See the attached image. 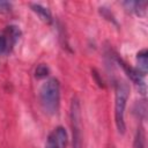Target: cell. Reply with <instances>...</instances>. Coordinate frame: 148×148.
<instances>
[{
	"label": "cell",
	"mask_w": 148,
	"mask_h": 148,
	"mask_svg": "<svg viewBox=\"0 0 148 148\" xmlns=\"http://www.w3.org/2000/svg\"><path fill=\"white\" fill-rule=\"evenodd\" d=\"M136 62H138L136 69L141 74L146 75L147 71H148V52H147L146 49H143V50L138 52V54H136Z\"/></svg>",
	"instance_id": "obj_7"
},
{
	"label": "cell",
	"mask_w": 148,
	"mask_h": 148,
	"mask_svg": "<svg viewBox=\"0 0 148 148\" xmlns=\"http://www.w3.org/2000/svg\"><path fill=\"white\" fill-rule=\"evenodd\" d=\"M12 5L7 1H0V12H9Z\"/></svg>",
	"instance_id": "obj_13"
},
{
	"label": "cell",
	"mask_w": 148,
	"mask_h": 148,
	"mask_svg": "<svg viewBox=\"0 0 148 148\" xmlns=\"http://www.w3.org/2000/svg\"><path fill=\"white\" fill-rule=\"evenodd\" d=\"M45 148H60V146L58 145V142H57V140H56V138L52 133H50L47 139H46Z\"/></svg>",
	"instance_id": "obj_12"
},
{
	"label": "cell",
	"mask_w": 148,
	"mask_h": 148,
	"mask_svg": "<svg viewBox=\"0 0 148 148\" xmlns=\"http://www.w3.org/2000/svg\"><path fill=\"white\" fill-rule=\"evenodd\" d=\"M30 7H31V9H32L36 14H38V16H39L44 22H46V23H51V22H52V15H51V13H50V10H49L47 8L43 7V6L39 5V3H31Z\"/></svg>",
	"instance_id": "obj_8"
},
{
	"label": "cell",
	"mask_w": 148,
	"mask_h": 148,
	"mask_svg": "<svg viewBox=\"0 0 148 148\" xmlns=\"http://www.w3.org/2000/svg\"><path fill=\"white\" fill-rule=\"evenodd\" d=\"M39 99L46 113H58L60 105V84L57 79H49L42 84L39 89Z\"/></svg>",
	"instance_id": "obj_1"
},
{
	"label": "cell",
	"mask_w": 148,
	"mask_h": 148,
	"mask_svg": "<svg viewBox=\"0 0 148 148\" xmlns=\"http://www.w3.org/2000/svg\"><path fill=\"white\" fill-rule=\"evenodd\" d=\"M125 8L136 15H143L146 13L147 1H125L123 3Z\"/></svg>",
	"instance_id": "obj_6"
},
{
	"label": "cell",
	"mask_w": 148,
	"mask_h": 148,
	"mask_svg": "<svg viewBox=\"0 0 148 148\" xmlns=\"http://www.w3.org/2000/svg\"><path fill=\"white\" fill-rule=\"evenodd\" d=\"M49 67L44 64H40L36 67V71H35V76L37 79H43V77H46L49 75Z\"/></svg>",
	"instance_id": "obj_10"
},
{
	"label": "cell",
	"mask_w": 148,
	"mask_h": 148,
	"mask_svg": "<svg viewBox=\"0 0 148 148\" xmlns=\"http://www.w3.org/2000/svg\"><path fill=\"white\" fill-rule=\"evenodd\" d=\"M116 60L117 62L121 66V68L125 71V73L127 74V76L131 79V81L139 88V91L145 95L146 94V83H145V75L141 74L136 68L131 67L130 65H127L121 58H119L118 56H116Z\"/></svg>",
	"instance_id": "obj_5"
},
{
	"label": "cell",
	"mask_w": 148,
	"mask_h": 148,
	"mask_svg": "<svg viewBox=\"0 0 148 148\" xmlns=\"http://www.w3.org/2000/svg\"><path fill=\"white\" fill-rule=\"evenodd\" d=\"M52 134L54 135L58 145L60 146V148H65L66 145H67V141H68V138H67V133L65 131V128L62 126H58L53 130Z\"/></svg>",
	"instance_id": "obj_9"
},
{
	"label": "cell",
	"mask_w": 148,
	"mask_h": 148,
	"mask_svg": "<svg viewBox=\"0 0 148 148\" xmlns=\"http://www.w3.org/2000/svg\"><path fill=\"white\" fill-rule=\"evenodd\" d=\"M134 147L135 148H145V135L142 132V128H138L136 135H135V140H134Z\"/></svg>",
	"instance_id": "obj_11"
},
{
	"label": "cell",
	"mask_w": 148,
	"mask_h": 148,
	"mask_svg": "<svg viewBox=\"0 0 148 148\" xmlns=\"http://www.w3.org/2000/svg\"><path fill=\"white\" fill-rule=\"evenodd\" d=\"M130 88L125 82H118L116 84V97H114V120L119 133L124 134L126 130L125 125V109L128 99Z\"/></svg>",
	"instance_id": "obj_2"
},
{
	"label": "cell",
	"mask_w": 148,
	"mask_h": 148,
	"mask_svg": "<svg viewBox=\"0 0 148 148\" xmlns=\"http://www.w3.org/2000/svg\"><path fill=\"white\" fill-rule=\"evenodd\" d=\"M21 31L16 25H8L0 35V56L7 54L12 51L15 43L18 40Z\"/></svg>",
	"instance_id": "obj_4"
},
{
	"label": "cell",
	"mask_w": 148,
	"mask_h": 148,
	"mask_svg": "<svg viewBox=\"0 0 148 148\" xmlns=\"http://www.w3.org/2000/svg\"><path fill=\"white\" fill-rule=\"evenodd\" d=\"M71 121H72V132H73V148H82L80 104L76 98H73L71 104Z\"/></svg>",
	"instance_id": "obj_3"
}]
</instances>
